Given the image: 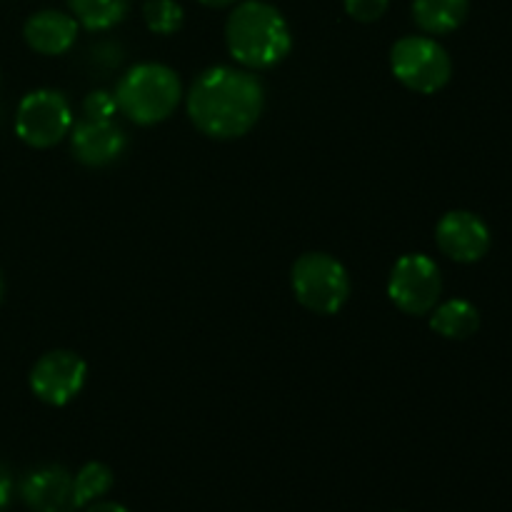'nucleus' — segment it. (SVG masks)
<instances>
[{"label": "nucleus", "mask_w": 512, "mask_h": 512, "mask_svg": "<svg viewBox=\"0 0 512 512\" xmlns=\"http://www.w3.org/2000/svg\"><path fill=\"white\" fill-rule=\"evenodd\" d=\"M3 293H5V283H3V273H0V300H3Z\"/></svg>", "instance_id": "5701e85b"}, {"label": "nucleus", "mask_w": 512, "mask_h": 512, "mask_svg": "<svg viewBox=\"0 0 512 512\" xmlns=\"http://www.w3.org/2000/svg\"><path fill=\"white\" fill-rule=\"evenodd\" d=\"M390 70L413 93L435 95L450 83L453 60L430 35H405L390 48Z\"/></svg>", "instance_id": "39448f33"}, {"label": "nucleus", "mask_w": 512, "mask_h": 512, "mask_svg": "<svg viewBox=\"0 0 512 512\" xmlns=\"http://www.w3.org/2000/svg\"><path fill=\"white\" fill-rule=\"evenodd\" d=\"M345 13L358 23H375L385 15L390 0H343Z\"/></svg>", "instance_id": "6ab92c4d"}, {"label": "nucleus", "mask_w": 512, "mask_h": 512, "mask_svg": "<svg viewBox=\"0 0 512 512\" xmlns=\"http://www.w3.org/2000/svg\"><path fill=\"white\" fill-rule=\"evenodd\" d=\"M225 45L235 63L248 70H268L283 63L293 48L288 20L265 0L235 5L225 20Z\"/></svg>", "instance_id": "f03ea898"}, {"label": "nucleus", "mask_w": 512, "mask_h": 512, "mask_svg": "<svg viewBox=\"0 0 512 512\" xmlns=\"http://www.w3.org/2000/svg\"><path fill=\"white\" fill-rule=\"evenodd\" d=\"M70 150L75 160L88 168H105L118 163L128 150V135L113 120L80 118L70 128Z\"/></svg>", "instance_id": "9d476101"}, {"label": "nucleus", "mask_w": 512, "mask_h": 512, "mask_svg": "<svg viewBox=\"0 0 512 512\" xmlns=\"http://www.w3.org/2000/svg\"><path fill=\"white\" fill-rule=\"evenodd\" d=\"M78 20L63 10H38L23 25V38L40 55H63L78 40Z\"/></svg>", "instance_id": "f8f14e48"}, {"label": "nucleus", "mask_w": 512, "mask_h": 512, "mask_svg": "<svg viewBox=\"0 0 512 512\" xmlns=\"http://www.w3.org/2000/svg\"><path fill=\"white\" fill-rule=\"evenodd\" d=\"M118 113L135 125H158L175 113L183 98L178 73L163 63H140L115 88Z\"/></svg>", "instance_id": "7ed1b4c3"}, {"label": "nucleus", "mask_w": 512, "mask_h": 512, "mask_svg": "<svg viewBox=\"0 0 512 512\" xmlns=\"http://www.w3.org/2000/svg\"><path fill=\"white\" fill-rule=\"evenodd\" d=\"M88 512H130V510L120 503H110V500H95V503L88 505Z\"/></svg>", "instance_id": "412c9836"}, {"label": "nucleus", "mask_w": 512, "mask_h": 512, "mask_svg": "<svg viewBox=\"0 0 512 512\" xmlns=\"http://www.w3.org/2000/svg\"><path fill=\"white\" fill-rule=\"evenodd\" d=\"M443 295V275L438 263L425 253H408L393 265L388 278V298L405 315H428Z\"/></svg>", "instance_id": "0eeeda50"}, {"label": "nucleus", "mask_w": 512, "mask_h": 512, "mask_svg": "<svg viewBox=\"0 0 512 512\" xmlns=\"http://www.w3.org/2000/svg\"><path fill=\"white\" fill-rule=\"evenodd\" d=\"M190 120L215 140L243 138L255 128L265 108V88L250 70L215 65L185 95Z\"/></svg>", "instance_id": "f257e3e1"}, {"label": "nucleus", "mask_w": 512, "mask_h": 512, "mask_svg": "<svg viewBox=\"0 0 512 512\" xmlns=\"http://www.w3.org/2000/svg\"><path fill=\"white\" fill-rule=\"evenodd\" d=\"M13 500V478L5 465H0V510H5Z\"/></svg>", "instance_id": "aec40b11"}, {"label": "nucleus", "mask_w": 512, "mask_h": 512, "mask_svg": "<svg viewBox=\"0 0 512 512\" xmlns=\"http://www.w3.org/2000/svg\"><path fill=\"white\" fill-rule=\"evenodd\" d=\"M70 13L85 30H110L130 13V0H68Z\"/></svg>", "instance_id": "2eb2a0df"}, {"label": "nucleus", "mask_w": 512, "mask_h": 512, "mask_svg": "<svg viewBox=\"0 0 512 512\" xmlns=\"http://www.w3.org/2000/svg\"><path fill=\"white\" fill-rule=\"evenodd\" d=\"M295 300L315 315H335L350 298V275L328 253H305L290 270Z\"/></svg>", "instance_id": "20e7f679"}, {"label": "nucleus", "mask_w": 512, "mask_h": 512, "mask_svg": "<svg viewBox=\"0 0 512 512\" xmlns=\"http://www.w3.org/2000/svg\"><path fill=\"white\" fill-rule=\"evenodd\" d=\"M490 228L470 210H450L435 225L440 253L455 263H478L490 250Z\"/></svg>", "instance_id": "1a4fd4ad"}, {"label": "nucleus", "mask_w": 512, "mask_h": 512, "mask_svg": "<svg viewBox=\"0 0 512 512\" xmlns=\"http://www.w3.org/2000/svg\"><path fill=\"white\" fill-rule=\"evenodd\" d=\"M83 113L85 118H93V120H113V115L118 113L115 95L108 93V90H93V93L85 95Z\"/></svg>", "instance_id": "a211bd4d"}, {"label": "nucleus", "mask_w": 512, "mask_h": 512, "mask_svg": "<svg viewBox=\"0 0 512 512\" xmlns=\"http://www.w3.org/2000/svg\"><path fill=\"white\" fill-rule=\"evenodd\" d=\"M20 498L33 512H75L73 475L60 465H40L20 480Z\"/></svg>", "instance_id": "9b49d317"}, {"label": "nucleus", "mask_w": 512, "mask_h": 512, "mask_svg": "<svg viewBox=\"0 0 512 512\" xmlns=\"http://www.w3.org/2000/svg\"><path fill=\"white\" fill-rule=\"evenodd\" d=\"M400 512H403V510H400Z\"/></svg>", "instance_id": "b1692460"}, {"label": "nucleus", "mask_w": 512, "mask_h": 512, "mask_svg": "<svg viewBox=\"0 0 512 512\" xmlns=\"http://www.w3.org/2000/svg\"><path fill=\"white\" fill-rule=\"evenodd\" d=\"M115 483L113 470L105 463H85L83 468L78 470V475L73 478V490H75V503L78 508H85V505L95 503L103 495L110 493Z\"/></svg>", "instance_id": "dca6fc26"}, {"label": "nucleus", "mask_w": 512, "mask_h": 512, "mask_svg": "<svg viewBox=\"0 0 512 512\" xmlns=\"http://www.w3.org/2000/svg\"><path fill=\"white\" fill-rule=\"evenodd\" d=\"M470 0H413V20L423 33L448 35L465 23Z\"/></svg>", "instance_id": "ddd939ff"}, {"label": "nucleus", "mask_w": 512, "mask_h": 512, "mask_svg": "<svg viewBox=\"0 0 512 512\" xmlns=\"http://www.w3.org/2000/svg\"><path fill=\"white\" fill-rule=\"evenodd\" d=\"M143 20L150 33L155 35H173L183 28L185 13L183 5L175 0H145Z\"/></svg>", "instance_id": "f3484780"}, {"label": "nucleus", "mask_w": 512, "mask_h": 512, "mask_svg": "<svg viewBox=\"0 0 512 512\" xmlns=\"http://www.w3.org/2000/svg\"><path fill=\"white\" fill-rule=\"evenodd\" d=\"M205 8H228V5H235L238 0H198Z\"/></svg>", "instance_id": "4be33fe9"}, {"label": "nucleus", "mask_w": 512, "mask_h": 512, "mask_svg": "<svg viewBox=\"0 0 512 512\" xmlns=\"http://www.w3.org/2000/svg\"><path fill=\"white\" fill-rule=\"evenodd\" d=\"M73 110L60 90L40 88L25 95L15 113V133L30 148H53L73 128Z\"/></svg>", "instance_id": "423d86ee"}, {"label": "nucleus", "mask_w": 512, "mask_h": 512, "mask_svg": "<svg viewBox=\"0 0 512 512\" xmlns=\"http://www.w3.org/2000/svg\"><path fill=\"white\" fill-rule=\"evenodd\" d=\"M430 328L448 340H468L480 330V313L468 300L453 298L430 310Z\"/></svg>", "instance_id": "4468645a"}, {"label": "nucleus", "mask_w": 512, "mask_h": 512, "mask_svg": "<svg viewBox=\"0 0 512 512\" xmlns=\"http://www.w3.org/2000/svg\"><path fill=\"white\" fill-rule=\"evenodd\" d=\"M88 380V363L73 350H50L40 355L30 370V390L35 398L53 408H63L75 400Z\"/></svg>", "instance_id": "6e6552de"}]
</instances>
